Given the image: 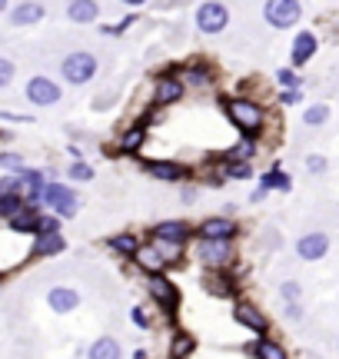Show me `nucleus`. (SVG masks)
<instances>
[{
    "mask_svg": "<svg viewBox=\"0 0 339 359\" xmlns=\"http://www.w3.org/2000/svg\"><path fill=\"white\" fill-rule=\"evenodd\" d=\"M193 236L196 240H236L240 236V223L233 220V216H203L196 227H193Z\"/></svg>",
    "mask_w": 339,
    "mask_h": 359,
    "instance_id": "nucleus-10",
    "label": "nucleus"
},
{
    "mask_svg": "<svg viewBox=\"0 0 339 359\" xmlns=\"http://www.w3.org/2000/svg\"><path fill=\"white\" fill-rule=\"evenodd\" d=\"M47 306L54 309L56 316H67V313H74L76 306H80V293H76L74 286H54L47 293Z\"/></svg>",
    "mask_w": 339,
    "mask_h": 359,
    "instance_id": "nucleus-20",
    "label": "nucleus"
},
{
    "mask_svg": "<svg viewBox=\"0 0 339 359\" xmlns=\"http://www.w3.org/2000/svg\"><path fill=\"white\" fill-rule=\"evenodd\" d=\"M40 207L56 213L60 220H74L76 209H80V196L74 193V187H67L60 180H47L43 183V193H40Z\"/></svg>",
    "mask_w": 339,
    "mask_h": 359,
    "instance_id": "nucleus-2",
    "label": "nucleus"
},
{
    "mask_svg": "<svg viewBox=\"0 0 339 359\" xmlns=\"http://www.w3.org/2000/svg\"><path fill=\"white\" fill-rule=\"evenodd\" d=\"M329 116H333V110H329L326 103H309V107L302 110L306 127H326V123H329Z\"/></svg>",
    "mask_w": 339,
    "mask_h": 359,
    "instance_id": "nucleus-32",
    "label": "nucleus"
},
{
    "mask_svg": "<svg viewBox=\"0 0 339 359\" xmlns=\"http://www.w3.org/2000/svg\"><path fill=\"white\" fill-rule=\"evenodd\" d=\"M316 50H320V37L313 30H300L296 40H293V47H289V63L302 67V63H309V60L316 57Z\"/></svg>",
    "mask_w": 339,
    "mask_h": 359,
    "instance_id": "nucleus-17",
    "label": "nucleus"
},
{
    "mask_svg": "<svg viewBox=\"0 0 339 359\" xmlns=\"http://www.w3.org/2000/svg\"><path fill=\"white\" fill-rule=\"evenodd\" d=\"M0 193H3V180H0Z\"/></svg>",
    "mask_w": 339,
    "mask_h": 359,
    "instance_id": "nucleus-49",
    "label": "nucleus"
},
{
    "mask_svg": "<svg viewBox=\"0 0 339 359\" xmlns=\"http://www.w3.org/2000/svg\"><path fill=\"white\" fill-rule=\"evenodd\" d=\"M23 94H27V100L34 103V107H40V110H47V107H56L60 100H63V90H60V83L56 80H50V76H30L27 80V87H23Z\"/></svg>",
    "mask_w": 339,
    "mask_h": 359,
    "instance_id": "nucleus-9",
    "label": "nucleus"
},
{
    "mask_svg": "<svg viewBox=\"0 0 339 359\" xmlns=\"http://www.w3.org/2000/svg\"><path fill=\"white\" fill-rule=\"evenodd\" d=\"M37 216H40V207L27 203L17 216L7 220V227H10V233H30V236H37Z\"/></svg>",
    "mask_w": 339,
    "mask_h": 359,
    "instance_id": "nucleus-23",
    "label": "nucleus"
},
{
    "mask_svg": "<svg viewBox=\"0 0 339 359\" xmlns=\"http://www.w3.org/2000/svg\"><path fill=\"white\" fill-rule=\"evenodd\" d=\"M7 7H10V0H0V14H3V10H7Z\"/></svg>",
    "mask_w": 339,
    "mask_h": 359,
    "instance_id": "nucleus-48",
    "label": "nucleus"
},
{
    "mask_svg": "<svg viewBox=\"0 0 339 359\" xmlns=\"http://www.w3.org/2000/svg\"><path fill=\"white\" fill-rule=\"evenodd\" d=\"M23 167H27L23 153H17V150H3V153H0V170H7V173H20Z\"/></svg>",
    "mask_w": 339,
    "mask_h": 359,
    "instance_id": "nucleus-37",
    "label": "nucleus"
},
{
    "mask_svg": "<svg viewBox=\"0 0 339 359\" xmlns=\"http://www.w3.org/2000/svg\"><path fill=\"white\" fill-rule=\"evenodd\" d=\"M280 296H282V302H300L302 286L296 283V280H286V283L280 286Z\"/></svg>",
    "mask_w": 339,
    "mask_h": 359,
    "instance_id": "nucleus-39",
    "label": "nucleus"
},
{
    "mask_svg": "<svg viewBox=\"0 0 339 359\" xmlns=\"http://www.w3.org/2000/svg\"><path fill=\"white\" fill-rule=\"evenodd\" d=\"M233 320L240 322V326H246L253 336H266V333H269L266 313H260V306H253V302H246V300L233 302Z\"/></svg>",
    "mask_w": 339,
    "mask_h": 359,
    "instance_id": "nucleus-13",
    "label": "nucleus"
},
{
    "mask_svg": "<svg viewBox=\"0 0 339 359\" xmlns=\"http://www.w3.org/2000/svg\"><path fill=\"white\" fill-rule=\"evenodd\" d=\"M133 263L136 269L143 273V276H150V273H167V263H163V256H160V249L150 243H140V249L133 253Z\"/></svg>",
    "mask_w": 339,
    "mask_h": 359,
    "instance_id": "nucleus-19",
    "label": "nucleus"
},
{
    "mask_svg": "<svg viewBox=\"0 0 339 359\" xmlns=\"http://www.w3.org/2000/svg\"><path fill=\"white\" fill-rule=\"evenodd\" d=\"M0 116H3V120H14V123H30V116L27 114H7V110H3Z\"/></svg>",
    "mask_w": 339,
    "mask_h": 359,
    "instance_id": "nucleus-46",
    "label": "nucleus"
},
{
    "mask_svg": "<svg viewBox=\"0 0 339 359\" xmlns=\"http://www.w3.org/2000/svg\"><path fill=\"white\" fill-rule=\"evenodd\" d=\"M130 320L136 322L140 329H153V316L143 309V306H133V309H130Z\"/></svg>",
    "mask_w": 339,
    "mask_h": 359,
    "instance_id": "nucleus-43",
    "label": "nucleus"
},
{
    "mask_svg": "<svg viewBox=\"0 0 339 359\" xmlns=\"http://www.w3.org/2000/svg\"><path fill=\"white\" fill-rule=\"evenodd\" d=\"M63 249H67V240H63L60 233H40V236H34L30 256H34V260H50V256H60Z\"/></svg>",
    "mask_w": 339,
    "mask_h": 359,
    "instance_id": "nucleus-21",
    "label": "nucleus"
},
{
    "mask_svg": "<svg viewBox=\"0 0 339 359\" xmlns=\"http://www.w3.org/2000/svg\"><path fill=\"white\" fill-rule=\"evenodd\" d=\"M193 349H196V340H193L189 333H176V336L170 340V359H187Z\"/></svg>",
    "mask_w": 339,
    "mask_h": 359,
    "instance_id": "nucleus-31",
    "label": "nucleus"
},
{
    "mask_svg": "<svg viewBox=\"0 0 339 359\" xmlns=\"http://www.w3.org/2000/svg\"><path fill=\"white\" fill-rule=\"evenodd\" d=\"M326 253H329V233H322V229L302 233L296 240V256L302 263H320V260H326Z\"/></svg>",
    "mask_w": 339,
    "mask_h": 359,
    "instance_id": "nucleus-12",
    "label": "nucleus"
},
{
    "mask_svg": "<svg viewBox=\"0 0 339 359\" xmlns=\"http://www.w3.org/2000/svg\"><path fill=\"white\" fill-rule=\"evenodd\" d=\"M100 17V3L96 0H70L67 3V20L70 23H94Z\"/></svg>",
    "mask_w": 339,
    "mask_h": 359,
    "instance_id": "nucleus-24",
    "label": "nucleus"
},
{
    "mask_svg": "<svg viewBox=\"0 0 339 359\" xmlns=\"http://www.w3.org/2000/svg\"><path fill=\"white\" fill-rule=\"evenodd\" d=\"M147 136H150V130H147L143 120H136V123H130V127H123L120 136H116V156H140L143 143H147Z\"/></svg>",
    "mask_w": 339,
    "mask_h": 359,
    "instance_id": "nucleus-14",
    "label": "nucleus"
},
{
    "mask_svg": "<svg viewBox=\"0 0 339 359\" xmlns=\"http://www.w3.org/2000/svg\"><path fill=\"white\" fill-rule=\"evenodd\" d=\"M229 7L226 3H220V0H207V3H200L196 7V30L200 34H207V37H213V34H223L226 27H229Z\"/></svg>",
    "mask_w": 339,
    "mask_h": 359,
    "instance_id": "nucleus-7",
    "label": "nucleus"
},
{
    "mask_svg": "<svg viewBox=\"0 0 339 359\" xmlns=\"http://www.w3.org/2000/svg\"><path fill=\"white\" fill-rule=\"evenodd\" d=\"M27 207V200L23 196H17V193H0V220H10V216H17L20 209Z\"/></svg>",
    "mask_w": 339,
    "mask_h": 359,
    "instance_id": "nucleus-33",
    "label": "nucleus"
},
{
    "mask_svg": "<svg viewBox=\"0 0 339 359\" xmlns=\"http://www.w3.org/2000/svg\"><path fill=\"white\" fill-rule=\"evenodd\" d=\"M266 196H269V193H266L263 187H256V189H253V193H249V203H263Z\"/></svg>",
    "mask_w": 339,
    "mask_h": 359,
    "instance_id": "nucleus-45",
    "label": "nucleus"
},
{
    "mask_svg": "<svg viewBox=\"0 0 339 359\" xmlns=\"http://www.w3.org/2000/svg\"><path fill=\"white\" fill-rule=\"evenodd\" d=\"M273 76H276L280 90H302V80H300V74H296L293 67H280Z\"/></svg>",
    "mask_w": 339,
    "mask_h": 359,
    "instance_id": "nucleus-36",
    "label": "nucleus"
},
{
    "mask_svg": "<svg viewBox=\"0 0 339 359\" xmlns=\"http://www.w3.org/2000/svg\"><path fill=\"white\" fill-rule=\"evenodd\" d=\"M67 176H70L74 183H90V180H94V167H90L87 160H70Z\"/></svg>",
    "mask_w": 339,
    "mask_h": 359,
    "instance_id": "nucleus-35",
    "label": "nucleus"
},
{
    "mask_svg": "<svg viewBox=\"0 0 339 359\" xmlns=\"http://www.w3.org/2000/svg\"><path fill=\"white\" fill-rule=\"evenodd\" d=\"M43 17H47V10H43V3H37V0H23V3H17L10 10V23L14 27H34Z\"/></svg>",
    "mask_w": 339,
    "mask_h": 359,
    "instance_id": "nucleus-22",
    "label": "nucleus"
},
{
    "mask_svg": "<svg viewBox=\"0 0 339 359\" xmlns=\"http://www.w3.org/2000/svg\"><path fill=\"white\" fill-rule=\"evenodd\" d=\"M107 249L110 253H116V256H123V260H133V253L140 249V236L136 233H113V236H107Z\"/></svg>",
    "mask_w": 339,
    "mask_h": 359,
    "instance_id": "nucleus-25",
    "label": "nucleus"
},
{
    "mask_svg": "<svg viewBox=\"0 0 339 359\" xmlns=\"http://www.w3.org/2000/svg\"><path fill=\"white\" fill-rule=\"evenodd\" d=\"M120 356H123V349H120V342L113 336H100L87 349V359H120Z\"/></svg>",
    "mask_w": 339,
    "mask_h": 359,
    "instance_id": "nucleus-29",
    "label": "nucleus"
},
{
    "mask_svg": "<svg viewBox=\"0 0 339 359\" xmlns=\"http://www.w3.org/2000/svg\"><path fill=\"white\" fill-rule=\"evenodd\" d=\"M220 110L226 114V120L236 127V133L240 136H263L266 130V110L253 100V96H243V94H236V96H220Z\"/></svg>",
    "mask_w": 339,
    "mask_h": 359,
    "instance_id": "nucleus-1",
    "label": "nucleus"
},
{
    "mask_svg": "<svg viewBox=\"0 0 339 359\" xmlns=\"http://www.w3.org/2000/svg\"><path fill=\"white\" fill-rule=\"evenodd\" d=\"M256 153H260V140H256V136H240V140H236L223 156L226 160H246V163H253Z\"/></svg>",
    "mask_w": 339,
    "mask_h": 359,
    "instance_id": "nucleus-28",
    "label": "nucleus"
},
{
    "mask_svg": "<svg viewBox=\"0 0 339 359\" xmlns=\"http://www.w3.org/2000/svg\"><path fill=\"white\" fill-rule=\"evenodd\" d=\"M223 176L226 180H249L253 176V163H246V160H226L223 156Z\"/></svg>",
    "mask_w": 339,
    "mask_h": 359,
    "instance_id": "nucleus-34",
    "label": "nucleus"
},
{
    "mask_svg": "<svg viewBox=\"0 0 339 359\" xmlns=\"http://www.w3.org/2000/svg\"><path fill=\"white\" fill-rule=\"evenodd\" d=\"M276 103H280V107H300L302 90H280V94H276Z\"/></svg>",
    "mask_w": 339,
    "mask_h": 359,
    "instance_id": "nucleus-42",
    "label": "nucleus"
},
{
    "mask_svg": "<svg viewBox=\"0 0 339 359\" xmlns=\"http://www.w3.org/2000/svg\"><path fill=\"white\" fill-rule=\"evenodd\" d=\"M140 163H143V173L156 183H189L193 180V170L180 160H140Z\"/></svg>",
    "mask_w": 339,
    "mask_h": 359,
    "instance_id": "nucleus-8",
    "label": "nucleus"
},
{
    "mask_svg": "<svg viewBox=\"0 0 339 359\" xmlns=\"http://www.w3.org/2000/svg\"><path fill=\"white\" fill-rule=\"evenodd\" d=\"M306 170L316 173V176H322V173L329 170V160H326L322 153H309V156H306Z\"/></svg>",
    "mask_w": 339,
    "mask_h": 359,
    "instance_id": "nucleus-40",
    "label": "nucleus"
},
{
    "mask_svg": "<svg viewBox=\"0 0 339 359\" xmlns=\"http://www.w3.org/2000/svg\"><path fill=\"white\" fill-rule=\"evenodd\" d=\"M14 76H17V67H14V60L0 57V90H3V87H10V83H14Z\"/></svg>",
    "mask_w": 339,
    "mask_h": 359,
    "instance_id": "nucleus-41",
    "label": "nucleus"
},
{
    "mask_svg": "<svg viewBox=\"0 0 339 359\" xmlns=\"http://www.w3.org/2000/svg\"><path fill=\"white\" fill-rule=\"evenodd\" d=\"M282 316H286L289 322H300V320H302V306H300V302H286Z\"/></svg>",
    "mask_w": 339,
    "mask_h": 359,
    "instance_id": "nucleus-44",
    "label": "nucleus"
},
{
    "mask_svg": "<svg viewBox=\"0 0 339 359\" xmlns=\"http://www.w3.org/2000/svg\"><path fill=\"white\" fill-rule=\"evenodd\" d=\"M203 289L213 293V296L233 300L236 296V276H233V269H207L203 273Z\"/></svg>",
    "mask_w": 339,
    "mask_h": 359,
    "instance_id": "nucleus-16",
    "label": "nucleus"
},
{
    "mask_svg": "<svg viewBox=\"0 0 339 359\" xmlns=\"http://www.w3.org/2000/svg\"><path fill=\"white\" fill-rule=\"evenodd\" d=\"M180 80H183V87H187V90H200V94H203V90L213 87V80H216V76H213V70H209L207 63H200V60H196V63H187V67L180 70Z\"/></svg>",
    "mask_w": 339,
    "mask_h": 359,
    "instance_id": "nucleus-18",
    "label": "nucleus"
},
{
    "mask_svg": "<svg viewBox=\"0 0 339 359\" xmlns=\"http://www.w3.org/2000/svg\"><path fill=\"white\" fill-rule=\"evenodd\" d=\"M60 223H63V220H60L56 213H50V209H47V213H40V216H37V236H40V233H60Z\"/></svg>",
    "mask_w": 339,
    "mask_h": 359,
    "instance_id": "nucleus-38",
    "label": "nucleus"
},
{
    "mask_svg": "<svg viewBox=\"0 0 339 359\" xmlns=\"http://www.w3.org/2000/svg\"><path fill=\"white\" fill-rule=\"evenodd\" d=\"M187 96V87H183V80L173 74H160L156 76V83H153V107H176L180 100Z\"/></svg>",
    "mask_w": 339,
    "mask_h": 359,
    "instance_id": "nucleus-11",
    "label": "nucleus"
},
{
    "mask_svg": "<svg viewBox=\"0 0 339 359\" xmlns=\"http://www.w3.org/2000/svg\"><path fill=\"white\" fill-rule=\"evenodd\" d=\"M153 240L187 246L193 240V223H187V220H160V223H153Z\"/></svg>",
    "mask_w": 339,
    "mask_h": 359,
    "instance_id": "nucleus-15",
    "label": "nucleus"
},
{
    "mask_svg": "<svg viewBox=\"0 0 339 359\" xmlns=\"http://www.w3.org/2000/svg\"><path fill=\"white\" fill-rule=\"evenodd\" d=\"M143 289H147V296H150L167 316H173V313L180 309V286L173 283L167 273H150V276H143Z\"/></svg>",
    "mask_w": 339,
    "mask_h": 359,
    "instance_id": "nucleus-5",
    "label": "nucleus"
},
{
    "mask_svg": "<svg viewBox=\"0 0 339 359\" xmlns=\"http://www.w3.org/2000/svg\"><path fill=\"white\" fill-rule=\"evenodd\" d=\"M196 260L203 269H233L236 240H196Z\"/></svg>",
    "mask_w": 339,
    "mask_h": 359,
    "instance_id": "nucleus-3",
    "label": "nucleus"
},
{
    "mask_svg": "<svg viewBox=\"0 0 339 359\" xmlns=\"http://www.w3.org/2000/svg\"><path fill=\"white\" fill-rule=\"evenodd\" d=\"M120 3H127V7H143L147 0H120Z\"/></svg>",
    "mask_w": 339,
    "mask_h": 359,
    "instance_id": "nucleus-47",
    "label": "nucleus"
},
{
    "mask_svg": "<svg viewBox=\"0 0 339 359\" xmlns=\"http://www.w3.org/2000/svg\"><path fill=\"white\" fill-rule=\"evenodd\" d=\"M263 20L273 30H289L302 20V3L300 0H266Z\"/></svg>",
    "mask_w": 339,
    "mask_h": 359,
    "instance_id": "nucleus-6",
    "label": "nucleus"
},
{
    "mask_svg": "<svg viewBox=\"0 0 339 359\" xmlns=\"http://www.w3.org/2000/svg\"><path fill=\"white\" fill-rule=\"evenodd\" d=\"M153 246L160 249V256H163L167 269L187 263V246H180V243H163V240H153Z\"/></svg>",
    "mask_w": 339,
    "mask_h": 359,
    "instance_id": "nucleus-30",
    "label": "nucleus"
},
{
    "mask_svg": "<svg viewBox=\"0 0 339 359\" xmlns=\"http://www.w3.org/2000/svg\"><path fill=\"white\" fill-rule=\"evenodd\" d=\"M249 353H253V359H289L286 346L280 340H269V336H260L249 346Z\"/></svg>",
    "mask_w": 339,
    "mask_h": 359,
    "instance_id": "nucleus-26",
    "label": "nucleus"
},
{
    "mask_svg": "<svg viewBox=\"0 0 339 359\" xmlns=\"http://www.w3.org/2000/svg\"><path fill=\"white\" fill-rule=\"evenodd\" d=\"M96 74H100V63H96V57L87 54V50H74V54H67V57L60 60V76H63L70 87H83V83H90Z\"/></svg>",
    "mask_w": 339,
    "mask_h": 359,
    "instance_id": "nucleus-4",
    "label": "nucleus"
},
{
    "mask_svg": "<svg viewBox=\"0 0 339 359\" xmlns=\"http://www.w3.org/2000/svg\"><path fill=\"white\" fill-rule=\"evenodd\" d=\"M260 187H263L266 193H273V189H280V193H293V176L282 173L280 163H273V170H266L263 176H260Z\"/></svg>",
    "mask_w": 339,
    "mask_h": 359,
    "instance_id": "nucleus-27",
    "label": "nucleus"
}]
</instances>
